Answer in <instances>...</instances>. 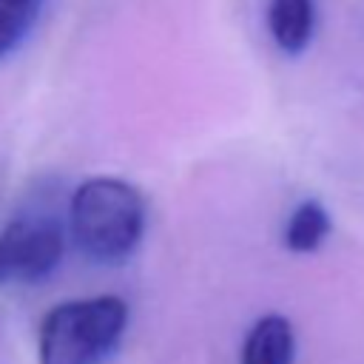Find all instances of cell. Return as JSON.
Instances as JSON below:
<instances>
[{
  "mask_svg": "<svg viewBox=\"0 0 364 364\" xmlns=\"http://www.w3.org/2000/svg\"><path fill=\"white\" fill-rule=\"evenodd\" d=\"M68 228L74 245L91 262H125L145 230V205L136 188L114 176L82 182L68 205Z\"/></svg>",
  "mask_w": 364,
  "mask_h": 364,
  "instance_id": "obj_1",
  "label": "cell"
},
{
  "mask_svg": "<svg viewBox=\"0 0 364 364\" xmlns=\"http://www.w3.org/2000/svg\"><path fill=\"white\" fill-rule=\"evenodd\" d=\"M125 324L128 304L119 296L63 301L40 324V364H102L117 350Z\"/></svg>",
  "mask_w": 364,
  "mask_h": 364,
  "instance_id": "obj_2",
  "label": "cell"
},
{
  "mask_svg": "<svg viewBox=\"0 0 364 364\" xmlns=\"http://www.w3.org/2000/svg\"><path fill=\"white\" fill-rule=\"evenodd\" d=\"M330 228H333V222H330L327 208L318 199H304L287 216L282 242L293 253H313L324 245V239L330 236Z\"/></svg>",
  "mask_w": 364,
  "mask_h": 364,
  "instance_id": "obj_6",
  "label": "cell"
},
{
  "mask_svg": "<svg viewBox=\"0 0 364 364\" xmlns=\"http://www.w3.org/2000/svg\"><path fill=\"white\" fill-rule=\"evenodd\" d=\"M267 28L282 54H301L316 31V0H270Z\"/></svg>",
  "mask_w": 364,
  "mask_h": 364,
  "instance_id": "obj_5",
  "label": "cell"
},
{
  "mask_svg": "<svg viewBox=\"0 0 364 364\" xmlns=\"http://www.w3.org/2000/svg\"><path fill=\"white\" fill-rule=\"evenodd\" d=\"M43 9V0H0V60L11 54L31 31Z\"/></svg>",
  "mask_w": 364,
  "mask_h": 364,
  "instance_id": "obj_7",
  "label": "cell"
},
{
  "mask_svg": "<svg viewBox=\"0 0 364 364\" xmlns=\"http://www.w3.org/2000/svg\"><path fill=\"white\" fill-rule=\"evenodd\" d=\"M296 358V333L287 316L267 313L253 321L242 341L239 364H293Z\"/></svg>",
  "mask_w": 364,
  "mask_h": 364,
  "instance_id": "obj_4",
  "label": "cell"
},
{
  "mask_svg": "<svg viewBox=\"0 0 364 364\" xmlns=\"http://www.w3.org/2000/svg\"><path fill=\"white\" fill-rule=\"evenodd\" d=\"M65 253V233L54 219L17 216L0 230V284H34L51 276Z\"/></svg>",
  "mask_w": 364,
  "mask_h": 364,
  "instance_id": "obj_3",
  "label": "cell"
}]
</instances>
